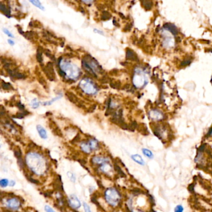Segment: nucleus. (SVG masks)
<instances>
[{"label":"nucleus","mask_w":212,"mask_h":212,"mask_svg":"<svg viewBox=\"0 0 212 212\" xmlns=\"http://www.w3.org/2000/svg\"><path fill=\"white\" fill-rule=\"evenodd\" d=\"M210 155L206 149L205 145L201 146L197 151V153L196 154L195 157V163L196 164V166L199 167H206L205 166L208 164V159L210 157Z\"/></svg>","instance_id":"obj_1"},{"label":"nucleus","mask_w":212,"mask_h":212,"mask_svg":"<svg viewBox=\"0 0 212 212\" xmlns=\"http://www.w3.org/2000/svg\"><path fill=\"white\" fill-rule=\"evenodd\" d=\"M60 69L62 71L69 77V79H75L79 76L80 70L75 65L72 64L69 62L64 61L62 60L60 63Z\"/></svg>","instance_id":"obj_2"},{"label":"nucleus","mask_w":212,"mask_h":212,"mask_svg":"<svg viewBox=\"0 0 212 212\" xmlns=\"http://www.w3.org/2000/svg\"><path fill=\"white\" fill-rule=\"evenodd\" d=\"M105 198L108 204L112 206H115L120 203L121 195L116 189L110 188L105 191Z\"/></svg>","instance_id":"obj_3"},{"label":"nucleus","mask_w":212,"mask_h":212,"mask_svg":"<svg viewBox=\"0 0 212 212\" xmlns=\"http://www.w3.org/2000/svg\"><path fill=\"white\" fill-rule=\"evenodd\" d=\"M147 83V78L146 75L141 69H137L133 77L134 85L137 88H142L145 86Z\"/></svg>","instance_id":"obj_4"},{"label":"nucleus","mask_w":212,"mask_h":212,"mask_svg":"<svg viewBox=\"0 0 212 212\" xmlns=\"http://www.w3.org/2000/svg\"><path fill=\"white\" fill-rule=\"evenodd\" d=\"M79 86L81 89L88 95H94L97 92L95 85L89 79L82 80L79 83Z\"/></svg>","instance_id":"obj_5"},{"label":"nucleus","mask_w":212,"mask_h":212,"mask_svg":"<svg viewBox=\"0 0 212 212\" xmlns=\"http://www.w3.org/2000/svg\"><path fill=\"white\" fill-rule=\"evenodd\" d=\"M153 132L159 139L161 141H164V140H167V138H169V133L167 131V129L165 126H156L153 128Z\"/></svg>","instance_id":"obj_6"},{"label":"nucleus","mask_w":212,"mask_h":212,"mask_svg":"<svg viewBox=\"0 0 212 212\" xmlns=\"http://www.w3.org/2000/svg\"><path fill=\"white\" fill-rule=\"evenodd\" d=\"M6 205L8 208L13 210H16L20 207L21 202L19 199L14 197L8 199L6 201Z\"/></svg>","instance_id":"obj_7"},{"label":"nucleus","mask_w":212,"mask_h":212,"mask_svg":"<svg viewBox=\"0 0 212 212\" xmlns=\"http://www.w3.org/2000/svg\"><path fill=\"white\" fill-rule=\"evenodd\" d=\"M44 71L46 74V76L50 80H54L55 79V74L54 70V67L53 64L51 62H49L47 65L45 67L44 69Z\"/></svg>","instance_id":"obj_8"},{"label":"nucleus","mask_w":212,"mask_h":212,"mask_svg":"<svg viewBox=\"0 0 212 212\" xmlns=\"http://www.w3.org/2000/svg\"><path fill=\"white\" fill-rule=\"evenodd\" d=\"M149 116L154 121H161L164 118V115L158 110H152L149 113Z\"/></svg>","instance_id":"obj_9"},{"label":"nucleus","mask_w":212,"mask_h":212,"mask_svg":"<svg viewBox=\"0 0 212 212\" xmlns=\"http://www.w3.org/2000/svg\"><path fill=\"white\" fill-rule=\"evenodd\" d=\"M68 203L70 207L74 209L79 208L81 206L80 200L77 198V196L75 195H71L70 196H69L68 199Z\"/></svg>","instance_id":"obj_10"},{"label":"nucleus","mask_w":212,"mask_h":212,"mask_svg":"<svg viewBox=\"0 0 212 212\" xmlns=\"http://www.w3.org/2000/svg\"><path fill=\"white\" fill-rule=\"evenodd\" d=\"M164 28L165 30H167L168 32H170V33H172L174 35H177L178 33L177 28L175 25L172 24H170V23L165 24L164 26Z\"/></svg>","instance_id":"obj_11"},{"label":"nucleus","mask_w":212,"mask_h":212,"mask_svg":"<svg viewBox=\"0 0 212 212\" xmlns=\"http://www.w3.org/2000/svg\"><path fill=\"white\" fill-rule=\"evenodd\" d=\"M131 157L133 161L135 162L136 163H137L138 164L142 165V166H143V165H145V164H146L145 161H144L143 158L141 157V156H140L139 154L131 155Z\"/></svg>","instance_id":"obj_12"},{"label":"nucleus","mask_w":212,"mask_h":212,"mask_svg":"<svg viewBox=\"0 0 212 212\" xmlns=\"http://www.w3.org/2000/svg\"><path fill=\"white\" fill-rule=\"evenodd\" d=\"M36 128H37L39 136H40V137L41 138L43 139H45L48 138L47 131H46V130L42 126L38 125L37 127H36Z\"/></svg>","instance_id":"obj_13"},{"label":"nucleus","mask_w":212,"mask_h":212,"mask_svg":"<svg viewBox=\"0 0 212 212\" xmlns=\"http://www.w3.org/2000/svg\"><path fill=\"white\" fill-rule=\"evenodd\" d=\"M92 162L94 164L102 165L104 163L108 162V159L100 156H95L92 158Z\"/></svg>","instance_id":"obj_14"},{"label":"nucleus","mask_w":212,"mask_h":212,"mask_svg":"<svg viewBox=\"0 0 212 212\" xmlns=\"http://www.w3.org/2000/svg\"><path fill=\"white\" fill-rule=\"evenodd\" d=\"M80 148L82 149V151L86 154H90L92 151V149L90 147L89 143H82L80 144Z\"/></svg>","instance_id":"obj_15"},{"label":"nucleus","mask_w":212,"mask_h":212,"mask_svg":"<svg viewBox=\"0 0 212 212\" xmlns=\"http://www.w3.org/2000/svg\"><path fill=\"white\" fill-rule=\"evenodd\" d=\"M142 152L143 155L146 157H147L149 159H153L154 157V155L153 152L151 151V150L147 149V148H143L142 149Z\"/></svg>","instance_id":"obj_16"},{"label":"nucleus","mask_w":212,"mask_h":212,"mask_svg":"<svg viewBox=\"0 0 212 212\" xmlns=\"http://www.w3.org/2000/svg\"><path fill=\"white\" fill-rule=\"evenodd\" d=\"M54 184H54V187L57 190H58L59 192H60V191L63 190L62 183L60 176H58V177L56 179Z\"/></svg>","instance_id":"obj_17"},{"label":"nucleus","mask_w":212,"mask_h":212,"mask_svg":"<svg viewBox=\"0 0 212 212\" xmlns=\"http://www.w3.org/2000/svg\"><path fill=\"white\" fill-rule=\"evenodd\" d=\"M126 58L131 60H137L138 57L133 50L131 49H128L126 51Z\"/></svg>","instance_id":"obj_18"},{"label":"nucleus","mask_w":212,"mask_h":212,"mask_svg":"<svg viewBox=\"0 0 212 212\" xmlns=\"http://www.w3.org/2000/svg\"><path fill=\"white\" fill-rule=\"evenodd\" d=\"M108 162H105L103 164L101 165V167H100V170H101V171L103 172L104 173H108L111 172V165L110 164H108Z\"/></svg>","instance_id":"obj_19"},{"label":"nucleus","mask_w":212,"mask_h":212,"mask_svg":"<svg viewBox=\"0 0 212 212\" xmlns=\"http://www.w3.org/2000/svg\"><path fill=\"white\" fill-rule=\"evenodd\" d=\"M66 95H67V97H68L69 100L70 101H72V103H77V102L79 101V99H78V98H77L75 95H74L73 94H72V93H70V92L66 93Z\"/></svg>","instance_id":"obj_20"},{"label":"nucleus","mask_w":212,"mask_h":212,"mask_svg":"<svg viewBox=\"0 0 212 212\" xmlns=\"http://www.w3.org/2000/svg\"><path fill=\"white\" fill-rule=\"evenodd\" d=\"M89 144L92 150H96L98 148V143L94 139H90L89 141Z\"/></svg>","instance_id":"obj_21"},{"label":"nucleus","mask_w":212,"mask_h":212,"mask_svg":"<svg viewBox=\"0 0 212 212\" xmlns=\"http://www.w3.org/2000/svg\"><path fill=\"white\" fill-rule=\"evenodd\" d=\"M29 2L31 3L34 6L38 8L40 10H42V11H44L45 10V8L43 6V5H42V4H41V3L39 1H37V0H33V1H29Z\"/></svg>","instance_id":"obj_22"},{"label":"nucleus","mask_w":212,"mask_h":212,"mask_svg":"<svg viewBox=\"0 0 212 212\" xmlns=\"http://www.w3.org/2000/svg\"><path fill=\"white\" fill-rule=\"evenodd\" d=\"M62 97V95H59V96H56L55 98H52V100H50V101H46V102H44L43 103V105H44V106H47V105H52V103L54 102V101H57V100H59L60 99V98Z\"/></svg>","instance_id":"obj_23"},{"label":"nucleus","mask_w":212,"mask_h":212,"mask_svg":"<svg viewBox=\"0 0 212 212\" xmlns=\"http://www.w3.org/2000/svg\"><path fill=\"white\" fill-rule=\"evenodd\" d=\"M36 58L39 63H41L43 62V51L40 49V48L38 49V52L36 54Z\"/></svg>","instance_id":"obj_24"},{"label":"nucleus","mask_w":212,"mask_h":212,"mask_svg":"<svg viewBox=\"0 0 212 212\" xmlns=\"http://www.w3.org/2000/svg\"><path fill=\"white\" fill-rule=\"evenodd\" d=\"M114 168H115V169L116 171V172L119 174V175H120V176H121V177L125 176V173L123 172V170H121V169L120 168V167L119 166V165H118L116 163H115V164Z\"/></svg>","instance_id":"obj_25"},{"label":"nucleus","mask_w":212,"mask_h":212,"mask_svg":"<svg viewBox=\"0 0 212 212\" xmlns=\"http://www.w3.org/2000/svg\"><path fill=\"white\" fill-rule=\"evenodd\" d=\"M111 17V15L109 12L104 11L101 15V19L103 21H106V20L110 19Z\"/></svg>","instance_id":"obj_26"},{"label":"nucleus","mask_w":212,"mask_h":212,"mask_svg":"<svg viewBox=\"0 0 212 212\" xmlns=\"http://www.w3.org/2000/svg\"><path fill=\"white\" fill-rule=\"evenodd\" d=\"M30 105L33 108H34V109H36V108H38L39 106V102L36 98H35V99H33L31 102H30Z\"/></svg>","instance_id":"obj_27"},{"label":"nucleus","mask_w":212,"mask_h":212,"mask_svg":"<svg viewBox=\"0 0 212 212\" xmlns=\"http://www.w3.org/2000/svg\"><path fill=\"white\" fill-rule=\"evenodd\" d=\"M184 207L182 205L179 204L175 206L174 212H184Z\"/></svg>","instance_id":"obj_28"},{"label":"nucleus","mask_w":212,"mask_h":212,"mask_svg":"<svg viewBox=\"0 0 212 212\" xmlns=\"http://www.w3.org/2000/svg\"><path fill=\"white\" fill-rule=\"evenodd\" d=\"M9 183V182L6 179H3L0 180V185L1 186V187H6Z\"/></svg>","instance_id":"obj_29"},{"label":"nucleus","mask_w":212,"mask_h":212,"mask_svg":"<svg viewBox=\"0 0 212 212\" xmlns=\"http://www.w3.org/2000/svg\"><path fill=\"white\" fill-rule=\"evenodd\" d=\"M1 87L4 90H9L11 88V84H8V83L4 82L3 81L1 82Z\"/></svg>","instance_id":"obj_30"},{"label":"nucleus","mask_w":212,"mask_h":212,"mask_svg":"<svg viewBox=\"0 0 212 212\" xmlns=\"http://www.w3.org/2000/svg\"><path fill=\"white\" fill-rule=\"evenodd\" d=\"M67 175H68L69 178L70 179V180L72 181V182H75L76 179H75V176L74 173H72V172H68L67 173Z\"/></svg>","instance_id":"obj_31"},{"label":"nucleus","mask_w":212,"mask_h":212,"mask_svg":"<svg viewBox=\"0 0 212 212\" xmlns=\"http://www.w3.org/2000/svg\"><path fill=\"white\" fill-rule=\"evenodd\" d=\"M111 87L112 88H113V89H118L119 88H120V82L119 81H116L114 83H111V84H110Z\"/></svg>","instance_id":"obj_32"},{"label":"nucleus","mask_w":212,"mask_h":212,"mask_svg":"<svg viewBox=\"0 0 212 212\" xmlns=\"http://www.w3.org/2000/svg\"><path fill=\"white\" fill-rule=\"evenodd\" d=\"M142 3L144 4V7L146 9H150L151 8V5H152V2L151 1H143L142 2Z\"/></svg>","instance_id":"obj_33"},{"label":"nucleus","mask_w":212,"mask_h":212,"mask_svg":"<svg viewBox=\"0 0 212 212\" xmlns=\"http://www.w3.org/2000/svg\"><path fill=\"white\" fill-rule=\"evenodd\" d=\"M14 156L16 157V158L19 160V159H22L21 157H22V154H21V151H14Z\"/></svg>","instance_id":"obj_34"},{"label":"nucleus","mask_w":212,"mask_h":212,"mask_svg":"<svg viewBox=\"0 0 212 212\" xmlns=\"http://www.w3.org/2000/svg\"><path fill=\"white\" fill-rule=\"evenodd\" d=\"M3 32H4L5 34H6L8 36V37H9V38H13L14 37V36L13 35V34H12L11 33H10L7 29L3 28Z\"/></svg>","instance_id":"obj_35"},{"label":"nucleus","mask_w":212,"mask_h":212,"mask_svg":"<svg viewBox=\"0 0 212 212\" xmlns=\"http://www.w3.org/2000/svg\"><path fill=\"white\" fill-rule=\"evenodd\" d=\"M84 208L85 212H91L89 205H88L87 203H84Z\"/></svg>","instance_id":"obj_36"},{"label":"nucleus","mask_w":212,"mask_h":212,"mask_svg":"<svg viewBox=\"0 0 212 212\" xmlns=\"http://www.w3.org/2000/svg\"><path fill=\"white\" fill-rule=\"evenodd\" d=\"M190 62H191L190 60H189V59H186V60H184L182 62V64H181V65H182V66H186V65H189V64H190Z\"/></svg>","instance_id":"obj_37"},{"label":"nucleus","mask_w":212,"mask_h":212,"mask_svg":"<svg viewBox=\"0 0 212 212\" xmlns=\"http://www.w3.org/2000/svg\"><path fill=\"white\" fill-rule=\"evenodd\" d=\"M44 209H45L46 212H55L54 210L51 207H50V206H48V205H45V207H44Z\"/></svg>","instance_id":"obj_38"},{"label":"nucleus","mask_w":212,"mask_h":212,"mask_svg":"<svg viewBox=\"0 0 212 212\" xmlns=\"http://www.w3.org/2000/svg\"><path fill=\"white\" fill-rule=\"evenodd\" d=\"M206 137H207V138L212 137V127L210 129L209 131L207 133V134H206Z\"/></svg>","instance_id":"obj_39"},{"label":"nucleus","mask_w":212,"mask_h":212,"mask_svg":"<svg viewBox=\"0 0 212 212\" xmlns=\"http://www.w3.org/2000/svg\"><path fill=\"white\" fill-rule=\"evenodd\" d=\"M94 33H97V34H101V35H103V32L102 31V30H99V29H94Z\"/></svg>","instance_id":"obj_40"},{"label":"nucleus","mask_w":212,"mask_h":212,"mask_svg":"<svg viewBox=\"0 0 212 212\" xmlns=\"http://www.w3.org/2000/svg\"><path fill=\"white\" fill-rule=\"evenodd\" d=\"M95 108H96V105H92V106H91V108H89V112H93V111H94V110L95 109Z\"/></svg>","instance_id":"obj_41"},{"label":"nucleus","mask_w":212,"mask_h":212,"mask_svg":"<svg viewBox=\"0 0 212 212\" xmlns=\"http://www.w3.org/2000/svg\"><path fill=\"white\" fill-rule=\"evenodd\" d=\"M15 184H16V183H15L14 180H11L9 183V185L10 186V187H13V186L15 185Z\"/></svg>","instance_id":"obj_42"},{"label":"nucleus","mask_w":212,"mask_h":212,"mask_svg":"<svg viewBox=\"0 0 212 212\" xmlns=\"http://www.w3.org/2000/svg\"><path fill=\"white\" fill-rule=\"evenodd\" d=\"M8 43H9V44H10L11 45H13L14 44V42L12 39H8Z\"/></svg>","instance_id":"obj_43"},{"label":"nucleus","mask_w":212,"mask_h":212,"mask_svg":"<svg viewBox=\"0 0 212 212\" xmlns=\"http://www.w3.org/2000/svg\"><path fill=\"white\" fill-rule=\"evenodd\" d=\"M211 83L212 84V77H211Z\"/></svg>","instance_id":"obj_44"},{"label":"nucleus","mask_w":212,"mask_h":212,"mask_svg":"<svg viewBox=\"0 0 212 212\" xmlns=\"http://www.w3.org/2000/svg\"><path fill=\"white\" fill-rule=\"evenodd\" d=\"M74 212H78V211H75V210H74Z\"/></svg>","instance_id":"obj_45"},{"label":"nucleus","mask_w":212,"mask_h":212,"mask_svg":"<svg viewBox=\"0 0 212 212\" xmlns=\"http://www.w3.org/2000/svg\"><path fill=\"white\" fill-rule=\"evenodd\" d=\"M205 212H210V211H205Z\"/></svg>","instance_id":"obj_46"},{"label":"nucleus","mask_w":212,"mask_h":212,"mask_svg":"<svg viewBox=\"0 0 212 212\" xmlns=\"http://www.w3.org/2000/svg\"><path fill=\"white\" fill-rule=\"evenodd\" d=\"M211 212H212V211H211Z\"/></svg>","instance_id":"obj_47"}]
</instances>
